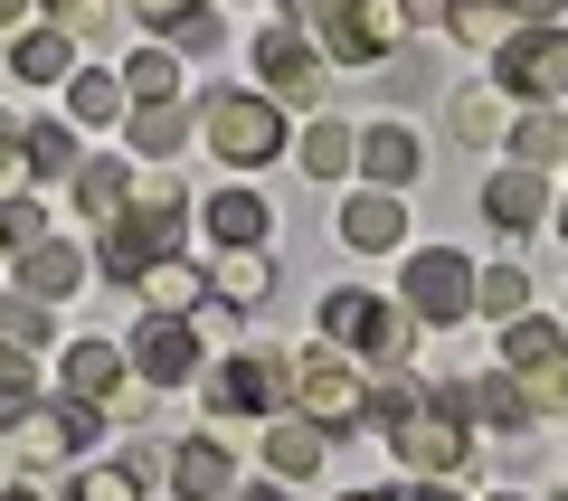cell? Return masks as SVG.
<instances>
[{
	"label": "cell",
	"instance_id": "cell-37",
	"mask_svg": "<svg viewBox=\"0 0 568 501\" xmlns=\"http://www.w3.org/2000/svg\"><path fill=\"white\" fill-rule=\"evenodd\" d=\"M436 10H446V29H455V39H474V48H493L511 29V0H436Z\"/></svg>",
	"mask_w": 568,
	"mask_h": 501
},
{
	"label": "cell",
	"instance_id": "cell-26",
	"mask_svg": "<svg viewBox=\"0 0 568 501\" xmlns=\"http://www.w3.org/2000/svg\"><path fill=\"white\" fill-rule=\"evenodd\" d=\"M503 104H511V95H503V85H484V76H474V85H455V95H446V123H455V142H493V133L511 123Z\"/></svg>",
	"mask_w": 568,
	"mask_h": 501
},
{
	"label": "cell",
	"instance_id": "cell-34",
	"mask_svg": "<svg viewBox=\"0 0 568 501\" xmlns=\"http://www.w3.org/2000/svg\"><path fill=\"white\" fill-rule=\"evenodd\" d=\"M67 501H142V454H114V463H85Z\"/></svg>",
	"mask_w": 568,
	"mask_h": 501
},
{
	"label": "cell",
	"instance_id": "cell-43",
	"mask_svg": "<svg viewBox=\"0 0 568 501\" xmlns=\"http://www.w3.org/2000/svg\"><path fill=\"white\" fill-rule=\"evenodd\" d=\"M568 0H511V20H559Z\"/></svg>",
	"mask_w": 568,
	"mask_h": 501
},
{
	"label": "cell",
	"instance_id": "cell-32",
	"mask_svg": "<svg viewBox=\"0 0 568 501\" xmlns=\"http://www.w3.org/2000/svg\"><path fill=\"white\" fill-rule=\"evenodd\" d=\"M351 152H361V123H313V133L294 142V161H304L313 181H342V171H351Z\"/></svg>",
	"mask_w": 568,
	"mask_h": 501
},
{
	"label": "cell",
	"instance_id": "cell-29",
	"mask_svg": "<svg viewBox=\"0 0 568 501\" xmlns=\"http://www.w3.org/2000/svg\"><path fill=\"white\" fill-rule=\"evenodd\" d=\"M181 95V48H142L123 58V104H171Z\"/></svg>",
	"mask_w": 568,
	"mask_h": 501
},
{
	"label": "cell",
	"instance_id": "cell-9",
	"mask_svg": "<svg viewBox=\"0 0 568 501\" xmlns=\"http://www.w3.org/2000/svg\"><path fill=\"white\" fill-rule=\"evenodd\" d=\"M313 29H323V58H342V67H379L388 48H407V0H332Z\"/></svg>",
	"mask_w": 568,
	"mask_h": 501
},
{
	"label": "cell",
	"instance_id": "cell-10",
	"mask_svg": "<svg viewBox=\"0 0 568 501\" xmlns=\"http://www.w3.org/2000/svg\"><path fill=\"white\" fill-rule=\"evenodd\" d=\"M474 313V256H455V246H417V265H407V321H465Z\"/></svg>",
	"mask_w": 568,
	"mask_h": 501
},
{
	"label": "cell",
	"instance_id": "cell-1",
	"mask_svg": "<svg viewBox=\"0 0 568 501\" xmlns=\"http://www.w3.org/2000/svg\"><path fill=\"white\" fill-rule=\"evenodd\" d=\"M181 227H190V190H171V181L142 190V181H133V200H123L114 218H104V237H95V275H104V284H133L152 256L181 246Z\"/></svg>",
	"mask_w": 568,
	"mask_h": 501
},
{
	"label": "cell",
	"instance_id": "cell-33",
	"mask_svg": "<svg viewBox=\"0 0 568 501\" xmlns=\"http://www.w3.org/2000/svg\"><path fill=\"white\" fill-rule=\"evenodd\" d=\"M474 313H493V321L530 313V275L521 265H474Z\"/></svg>",
	"mask_w": 568,
	"mask_h": 501
},
{
	"label": "cell",
	"instance_id": "cell-11",
	"mask_svg": "<svg viewBox=\"0 0 568 501\" xmlns=\"http://www.w3.org/2000/svg\"><path fill=\"white\" fill-rule=\"evenodd\" d=\"M200 321L190 313H142V331H133V350H123V360L142 369V388H181L190 369H200Z\"/></svg>",
	"mask_w": 568,
	"mask_h": 501
},
{
	"label": "cell",
	"instance_id": "cell-21",
	"mask_svg": "<svg viewBox=\"0 0 568 501\" xmlns=\"http://www.w3.org/2000/svg\"><path fill=\"white\" fill-rule=\"evenodd\" d=\"M10 76H20V85H67V76H77V39H67L58 20L20 29V48H10Z\"/></svg>",
	"mask_w": 568,
	"mask_h": 501
},
{
	"label": "cell",
	"instance_id": "cell-12",
	"mask_svg": "<svg viewBox=\"0 0 568 501\" xmlns=\"http://www.w3.org/2000/svg\"><path fill=\"white\" fill-rule=\"evenodd\" d=\"M294 398H304V417L313 426H361V369L351 360H332V350H304V360H294Z\"/></svg>",
	"mask_w": 568,
	"mask_h": 501
},
{
	"label": "cell",
	"instance_id": "cell-2",
	"mask_svg": "<svg viewBox=\"0 0 568 501\" xmlns=\"http://www.w3.org/2000/svg\"><path fill=\"white\" fill-rule=\"evenodd\" d=\"M493 85L521 104H568V29L559 20H511L493 39Z\"/></svg>",
	"mask_w": 568,
	"mask_h": 501
},
{
	"label": "cell",
	"instance_id": "cell-24",
	"mask_svg": "<svg viewBox=\"0 0 568 501\" xmlns=\"http://www.w3.org/2000/svg\"><path fill=\"white\" fill-rule=\"evenodd\" d=\"M20 152H29V190H48V181H77L85 142L67 133V123H29V133H20Z\"/></svg>",
	"mask_w": 568,
	"mask_h": 501
},
{
	"label": "cell",
	"instance_id": "cell-18",
	"mask_svg": "<svg viewBox=\"0 0 568 501\" xmlns=\"http://www.w3.org/2000/svg\"><path fill=\"white\" fill-rule=\"evenodd\" d=\"M484 218H493V227H511V237H530V227L549 218L540 171H521V161H511V171H493V181H484Z\"/></svg>",
	"mask_w": 568,
	"mask_h": 501
},
{
	"label": "cell",
	"instance_id": "cell-38",
	"mask_svg": "<svg viewBox=\"0 0 568 501\" xmlns=\"http://www.w3.org/2000/svg\"><path fill=\"white\" fill-rule=\"evenodd\" d=\"M39 237H48V208H39V190H10V200H0V246H10V265H20Z\"/></svg>",
	"mask_w": 568,
	"mask_h": 501
},
{
	"label": "cell",
	"instance_id": "cell-39",
	"mask_svg": "<svg viewBox=\"0 0 568 501\" xmlns=\"http://www.w3.org/2000/svg\"><path fill=\"white\" fill-rule=\"evenodd\" d=\"M48 20H58L67 39H104V20H114V0H48Z\"/></svg>",
	"mask_w": 568,
	"mask_h": 501
},
{
	"label": "cell",
	"instance_id": "cell-22",
	"mask_svg": "<svg viewBox=\"0 0 568 501\" xmlns=\"http://www.w3.org/2000/svg\"><path fill=\"white\" fill-rule=\"evenodd\" d=\"M77 284H85V256H77L67 237H39V246L20 256V294H39V303H67Z\"/></svg>",
	"mask_w": 568,
	"mask_h": 501
},
{
	"label": "cell",
	"instance_id": "cell-47",
	"mask_svg": "<svg viewBox=\"0 0 568 501\" xmlns=\"http://www.w3.org/2000/svg\"><path fill=\"white\" fill-rule=\"evenodd\" d=\"M342 501H398V492H342Z\"/></svg>",
	"mask_w": 568,
	"mask_h": 501
},
{
	"label": "cell",
	"instance_id": "cell-19",
	"mask_svg": "<svg viewBox=\"0 0 568 501\" xmlns=\"http://www.w3.org/2000/svg\"><path fill=\"white\" fill-rule=\"evenodd\" d=\"M209 246H265L275 237V200H256V190H219V200L200 208Z\"/></svg>",
	"mask_w": 568,
	"mask_h": 501
},
{
	"label": "cell",
	"instance_id": "cell-45",
	"mask_svg": "<svg viewBox=\"0 0 568 501\" xmlns=\"http://www.w3.org/2000/svg\"><path fill=\"white\" fill-rule=\"evenodd\" d=\"M10 501H58V492H48V482H39V473H29V482H20V492H10Z\"/></svg>",
	"mask_w": 568,
	"mask_h": 501
},
{
	"label": "cell",
	"instance_id": "cell-6",
	"mask_svg": "<svg viewBox=\"0 0 568 501\" xmlns=\"http://www.w3.org/2000/svg\"><path fill=\"white\" fill-rule=\"evenodd\" d=\"M323 331L351 350V360H369V369L407 360V303H379V294H361V284H332L323 294Z\"/></svg>",
	"mask_w": 568,
	"mask_h": 501
},
{
	"label": "cell",
	"instance_id": "cell-49",
	"mask_svg": "<svg viewBox=\"0 0 568 501\" xmlns=\"http://www.w3.org/2000/svg\"><path fill=\"white\" fill-rule=\"evenodd\" d=\"M559 237H568V208H559Z\"/></svg>",
	"mask_w": 568,
	"mask_h": 501
},
{
	"label": "cell",
	"instance_id": "cell-36",
	"mask_svg": "<svg viewBox=\"0 0 568 501\" xmlns=\"http://www.w3.org/2000/svg\"><path fill=\"white\" fill-rule=\"evenodd\" d=\"M48 331H58V303H39V294H10V303H0V341L48 350Z\"/></svg>",
	"mask_w": 568,
	"mask_h": 501
},
{
	"label": "cell",
	"instance_id": "cell-23",
	"mask_svg": "<svg viewBox=\"0 0 568 501\" xmlns=\"http://www.w3.org/2000/svg\"><path fill=\"white\" fill-rule=\"evenodd\" d=\"M67 190H77V208H85V218H114V208L133 200V161H123V152H85Z\"/></svg>",
	"mask_w": 568,
	"mask_h": 501
},
{
	"label": "cell",
	"instance_id": "cell-17",
	"mask_svg": "<svg viewBox=\"0 0 568 501\" xmlns=\"http://www.w3.org/2000/svg\"><path fill=\"white\" fill-rule=\"evenodd\" d=\"M323 454H332V436L313 417H275V426H265V473H275V482H313Z\"/></svg>",
	"mask_w": 568,
	"mask_h": 501
},
{
	"label": "cell",
	"instance_id": "cell-44",
	"mask_svg": "<svg viewBox=\"0 0 568 501\" xmlns=\"http://www.w3.org/2000/svg\"><path fill=\"white\" fill-rule=\"evenodd\" d=\"M227 501H284L275 482H227Z\"/></svg>",
	"mask_w": 568,
	"mask_h": 501
},
{
	"label": "cell",
	"instance_id": "cell-40",
	"mask_svg": "<svg viewBox=\"0 0 568 501\" xmlns=\"http://www.w3.org/2000/svg\"><path fill=\"white\" fill-rule=\"evenodd\" d=\"M190 10H200V0H133V20H142V29H162V39L190 20Z\"/></svg>",
	"mask_w": 568,
	"mask_h": 501
},
{
	"label": "cell",
	"instance_id": "cell-50",
	"mask_svg": "<svg viewBox=\"0 0 568 501\" xmlns=\"http://www.w3.org/2000/svg\"><path fill=\"white\" fill-rule=\"evenodd\" d=\"M0 133H10V114H0Z\"/></svg>",
	"mask_w": 568,
	"mask_h": 501
},
{
	"label": "cell",
	"instance_id": "cell-30",
	"mask_svg": "<svg viewBox=\"0 0 568 501\" xmlns=\"http://www.w3.org/2000/svg\"><path fill=\"white\" fill-rule=\"evenodd\" d=\"M209 294L219 303H265L275 294V265H256V246H227V256L209 265Z\"/></svg>",
	"mask_w": 568,
	"mask_h": 501
},
{
	"label": "cell",
	"instance_id": "cell-46",
	"mask_svg": "<svg viewBox=\"0 0 568 501\" xmlns=\"http://www.w3.org/2000/svg\"><path fill=\"white\" fill-rule=\"evenodd\" d=\"M29 20V0H0V29H20Z\"/></svg>",
	"mask_w": 568,
	"mask_h": 501
},
{
	"label": "cell",
	"instance_id": "cell-27",
	"mask_svg": "<svg viewBox=\"0 0 568 501\" xmlns=\"http://www.w3.org/2000/svg\"><path fill=\"white\" fill-rule=\"evenodd\" d=\"M133 284H142V303H152V313H190V303L209 294V275H200V265H181V256H152Z\"/></svg>",
	"mask_w": 568,
	"mask_h": 501
},
{
	"label": "cell",
	"instance_id": "cell-4",
	"mask_svg": "<svg viewBox=\"0 0 568 501\" xmlns=\"http://www.w3.org/2000/svg\"><path fill=\"white\" fill-rule=\"evenodd\" d=\"M246 67H256V95L294 104V114H313V104L332 95V67H323V48H313L294 20H265L256 39H246Z\"/></svg>",
	"mask_w": 568,
	"mask_h": 501
},
{
	"label": "cell",
	"instance_id": "cell-14",
	"mask_svg": "<svg viewBox=\"0 0 568 501\" xmlns=\"http://www.w3.org/2000/svg\"><path fill=\"white\" fill-rule=\"evenodd\" d=\"M332 237H342L351 256H388V246L407 237V200L398 190H361V200L332 208Z\"/></svg>",
	"mask_w": 568,
	"mask_h": 501
},
{
	"label": "cell",
	"instance_id": "cell-20",
	"mask_svg": "<svg viewBox=\"0 0 568 501\" xmlns=\"http://www.w3.org/2000/svg\"><path fill=\"white\" fill-rule=\"evenodd\" d=\"M227 482H237L227 444H209V436H181V444H171V492H181V501H227Z\"/></svg>",
	"mask_w": 568,
	"mask_h": 501
},
{
	"label": "cell",
	"instance_id": "cell-16",
	"mask_svg": "<svg viewBox=\"0 0 568 501\" xmlns=\"http://www.w3.org/2000/svg\"><path fill=\"white\" fill-rule=\"evenodd\" d=\"M465 417L493 426V436H530V426H540V407H530V388L511 379V369H484V379L465 388Z\"/></svg>",
	"mask_w": 568,
	"mask_h": 501
},
{
	"label": "cell",
	"instance_id": "cell-13",
	"mask_svg": "<svg viewBox=\"0 0 568 501\" xmlns=\"http://www.w3.org/2000/svg\"><path fill=\"white\" fill-rule=\"evenodd\" d=\"M123 379H133V360H123L114 341H67L58 350V388H67V398H85V407H123V398H133Z\"/></svg>",
	"mask_w": 568,
	"mask_h": 501
},
{
	"label": "cell",
	"instance_id": "cell-28",
	"mask_svg": "<svg viewBox=\"0 0 568 501\" xmlns=\"http://www.w3.org/2000/svg\"><path fill=\"white\" fill-rule=\"evenodd\" d=\"M39 417V350L0 341V426H29Z\"/></svg>",
	"mask_w": 568,
	"mask_h": 501
},
{
	"label": "cell",
	"instance_id": "cell-31",
	"mask_svg": "<svg viewBox=\"0 0 568 501\" xmlns=\"http://www.w3.org/2000/svg\"><path fill=\"white\" fill-rule=\"evenodd\" d=\"M67 123H123V76L77 67V76H67Z\"/></svg>",
	"mask_w": 568,
	"mask_h": 501
},
{
	"label": "cell",
	"instance_id": "cell-7",
	"mask_svg": "<svg viewBox=\"0 0 568 501\" xmlns=\"http://www.w3.org/2000/svg\"><path fill=\"white\" fill-rule=\"evenodd\" d=\"M503 369L530 388V407H540V417H559V407H568V331H559V321L511 313V331H503Z\"/></svg>",
	"mask_w": 568,
	"mask_h": 501
},
{
	"label": "cell",
	"instance_id": "cell-3",
	"mask_svg": "<svg viewBox=\"0 0 568 501\" xmlns=\"http://www.w3.org/2000/svg\"><path fill=\"white\" fill-rule=\"evenodd\" d=\"M200 142L227 161V171H256V161L284 152V104L256 95V85H227V95L200 104Z\"/></svg>",
	"mask_w": 568,
	"mask_h": 501
},
{
	"label": "cell",
	"instance_id": "cell-41",
	"mask_svg": "<svg viewBox=\"0 0 568 501\" xmlns=\"http://www.w3.org/2000/svg\"><path fill=\"white\" fill-rule=\"evenodd\" d=\"M10 190H29V152H20V133H0V200Z\"/></svg>",
	"mask_w": 568,
	"mask_h": 501
},
{
	"label": "cell",
	"instance_id": "cell-8",
	"mask_svg": "<svg viewBox=\"0 0 568 501\" xmlns=\"http://www.w3.org/2000/svg\"><path fill=\"white\" fill-rule=\"evenodd\" d=\"M388 454H398L407 473H436V482H455V473L474 463V426H465V417H446L436 398H417L398 426H388Z\"/></svg>",
	"mask_w": 568,
	"mask_h": 501
},
{
	"label": "cell",
	"instance_id": "cell-15",
	"mask_svg": "<svg viewBox=\"0 0 568 501\" xmlns=\"http://www.w3.org/2000/svg\"><path fill=\"white\" fill-rule=\"evenodd\" d=\"M369 171V190H407V181H426V142L407 133V123H361V152H351Z\"/></svg>",
	"mask_w": 568,
	"mask_h": 501
},
{
	"label": "cell",
	"instance_id": "cell-35",
	"mask_svg": "<svg viewBox=\"0 0 568 501\" xmlns=\"http://www.w3.org/2000/svg\"><path fill=\"white\" fill-rule=\"evenodd\" d=\"M181 142H190L181 95H171V104H133V152H152V161H162V152H181Z\"/></svg>",
	"mask_w": 568,
	"mask_h": 501
},
{
	"label": "cell",
	"instance_id": "cell-5",
	"mask_svg": "<svg viewBox=\"0 0 568 501\" xmlns=\"http://www.w3.org/2000/svg\"><path fill=\"white\" fill-rule=\"evenodd\" d=\"M200 398H209V417H275V407L294 398V360H284V350H237L227 341L219 360H209Z\"/></svg>",
	"mask_w": 568,
	"mask_h": 501
},
{
	"label": "cell",
	"instance_id": "cell-48",
	"mask_svg": "<svg viewBox=\"0 0 568 501\" xmlns=\"http://www.w3.org/2000/svg\"><path fill=\"white\" fill-rule=\"evenodd\" d=\"M493 501H521V492H493Z\"/></svg>",
	"mask_w": 568,
	"mask_h": 501
},
{
	"label": "cell",
	"instance_id": "cell-25",
	"mask_svg": "<svg viewBox=\"0 0 568 501\" xmlns=\"http://www.w3.org/2000/svg\"><path fill=\"white\" fill-rule=\"evenodd\" d=\"M503 133H511V161H521V171H559L568 161V123L549 114V104H530V114L503 123Z\"/></svg>",
	"mask_w": 568,
	"mask_h": 501
},
{
	"label": "cell",
	"instance_id": "cell-42",
	"mask_svg": "<svg viewBox=\"0 0 568 501\" xmlns=\"http://www.w3.org/2000/svg\"><path fill=\"white\" fill-rule=\"evenodd\" d=\"M398 501H465V492H455V482H436V473H417V482H407Z\"/></svg>",
	"mask_w": 568,
	"mask_h": 501
}]
</instances>
